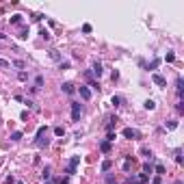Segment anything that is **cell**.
Instances as JSON below:
<instances>
[{
	"mask_svg": "<svg viewBox=\"0 0 184 184\" xmlns=\"http://www.w3.org/2000/svg\"><path fill=\"white\" fill-rule=\"evenodd\" d=\"M44 136H46V126H41L37 130V139H35V145L37 147H46L48 145V139H44Z\"/></svg>",
	"mask_w": 184,
	"mask_h": 184,
	"instance_id": "1",
	"label": "cell"
},
{
	"mask_svg": "<svg viewBox=\"0 0 184 184\" xmlns=\"http://www.w3.org/2000/svg\"><path fill=\"white\" fill-rule=\"evenodd\" d=\"M78 163H80V156H74V158L67 163V169H65V173H67V175H74V173H76Z\"/></svg>",
	"mask_w": 184,
	"mask_h": 184,
	"instance_id": "2",
	"label": "cell"
},
{
	"mask_svg": "<svg viewBox=\"0 0 184 184\" xmlns=\"http://www.w3.org/2000/svg\"><path fill=\"white\" fill-rule=\"evenodd\" d=\"M80 115H83V106H80L78 102H72V119L80 121Z\"/></svg>",
	"mask_w": 184,
	"mask_h": 184,
	"instance_id": "3",
	"label": "cell"
},
{
	"mask_svg": "<svg viewBox=\"0 0 184 184\" xmlns=\"http://www.w3.org/2000/svg\"><path fill=\"white\" fill-rule=\"evenodd\" d=\"M152 80H154V85H158V87H167V78L160 76V74H154V76H152Z\"/></svg>",
	"mask_w": 184,
	"mask_h": 184,
	"instance_id": "4",
	"label": "cell"
},
{
	"mask_svg": "<svg viewBox=\"0 0 184 184\" xmlns=\"http://www.w3.org/2000/svg\"><path fill=\"white\" fill-rule=\"evenodd\" d=\"M124 136H126V139H139V130H134V128H124Z\"/></svg>",
	"mask_w": 184,
	"mask_h": 184,
	"instance_id": "5",
	"label": "cell"
},
{
	"mask_svg": "<svg viewBox=\"0 0 184 184\" xmlns=\"http://www.w3.org/2000/svg\"><path fill=\"white\" fill-rule=\"evenodd\" d=\"M78 93H80V97H83V100H91V91H89V87H85V85H80V87H78Z\"/></svg>",
	"mask_w": 184,
	"mask_h": 184,
	"instance_id": "6",
	"label": "cell"
},
{
	"mask_svg": "<svg viewBox=\"0 0 184 184\" xmlns=\"http://www.w3.org/2000/svg\"><path fill=\"white\" fill-rule=\"evenodd\" d=\"M145 182H147V175L145 173H141L139 178H130V180H128V184H145Z\"/></svg>",
	"mask_w": 184,
	"mask_h": 184,
	"instance_id": "7",
	"label": "cell"
},
{
	"mask_svg": "<svg viewBox=\"0 0 184 184\" xmlns=\"http://www.w3.org/2000/svg\"><path fill=\"white\" fill-rule=\"evenodd\" d=\"M91 74H95L97 78L102 76V63H100V61H95V63H93V69H91Z\"/></svg>",
	"mask_w": 184,
	"mask_h": 184,
	"instance_id": "8",
	"label": "cell"
},
{
	"mask_svg": "<svg viewBox=\"0 0 184 184\" xmlns=\"http://www.w3.org/2000/svg\"><path fill=\"white\" fill-rule=\"evenodd\" d=\"M182 89H184V80H182V78H178V80H175V91H178V97H182Z\"/></svg>",
	"mask_w": 184,
	"mask_h": 184,
	"instance_id": "9",
	"label": "cell"
},
{
	"mask_svg": "<svg viewBox=\"0 0 184 184\" xmlns=\"http://www.w3.org/2000/svg\"><path fill=\"white\" fill-rule=\"evenodd\" d=\"M41 178H44L46 182H50V178H52V169H50V167H46L44 173H41Z\"/></svg>",
	"mask_w": 184,
	"mask_h": 184,
	"instance_id": "10",
	"label": "cell"
},
{
	"mask_svg": "<svg viewBox=\"0 0 184 184\" xmlns=\"http://www.w3.org/2000/svg\"><path fill=\"white\" fill-rule=\"evenodd\" d=\"M61 89H63L65 93H74V91H76V89H74V85H72V83H63V87H61Z\"/></svg>",
	"mask_w": 184,
	"mask_h": 184,
	"instance_id": "11",
	"label": "cell"
},
{
	"mask_svg": "<svg viewBox=\"0 0 184 184\" xmlns=\"http://www.w3.org/2000/svg\"><path fill=\"white\" fill-rule=\"evenodd\" d=\"M50 58L52 61H61V52L58 50H50Z\"/></svg>",
	"mask_w": 184,
	"mask_h": 184,
	"instance_id": "12",
	"label": "cell"
},
{
	"mask_svg": "<svg viewBox=\"0 0 184 184\" xmlns=\"http://www.w3.org/2000/svg\"><path fill=\"white\" fill-rule=\"evenodd\" d=\"M143 106H145L147 111H154V108H156V102H154V100H145V104H143Z\"/></svg>",
	"mask_w": 184,
	"mask_h": 184,
	"instance_id": "13",
	"label": "cell"
},
{
	"mask_svg": "<svg viewBox=\"0 0 184 184\" xmlns=\"http://www.w3.org/2000/svg\"><path fill=\"white\" fill-rule=\"evenodd\" d=\"M41 87H44V78L37 76V78H35V91H37V89H41Z\"/></svg>",
	"mask_w": 184,
	"mask_h": 184,
	"instance_id": "14",
	"label": "cell"
},
{
	"mask_svg": "<svg viewBox=\"0 0 184 184\" xmlns=\"http://www.w3.org/2000/svg\"><path fill=\"white\" fill-rule=\"evenodd\" d=\"M100 150H102V152H106V154H108V152H111V143H108V141L100 143Z\"/></svg>",
	"mask_w": 184,
	"mask_h": 184,
	"instance_id": "15",
	"label": "cell"
},
{
	"mask_svg": "<svg viewBox=\"0 0 184 184\" xmlns=\"http://www.w3.org/2000/svg\"><path fill=\"white\" fill-rule=\"evenodd\" d=\"M11 24L19 26V24H22V15H13V17H11Z\"/></svg>",
	"mask_w": 184,
	"mask_h": 184,
	"instance_id": "16",
	"label": "cell"
},
{
	"mask_svg": "<svg viewBox=\"0 0 184 184\" xmlns=\"http://www.w3.org/2000/svg\"><path fill=\"white\" fill-rule=\"evenodd\" d=\"M113 167V160H104V163H102V171H108Z\"/></svg>",
	"mask_w": 184,
	"mask_h": 184,
	"instance_id": "17",
	"label": "cell"
},
{
	"mask_svg": "<svg viewBox=\"0 0 184 184\" xmlns=\"http://www.w3.org/2000/svg\"><path fill=\"white\" fill-rule=\"evenodd\" d=\"M54 134H56V136H63L65 134V128L63 126H56V128H54Z\"/></svg>",
	"mask_w": 184,
	"mask_h": 184,
	"instance_id": "18",
	"label": "cell"
},
{
	"mask_svg": "<svg viewBox=\"0 0 184 184\" xmlns=\"http://www.w3.org/2000/svg\"><path fill=\"white\" fill-rule=\"evenodd\" d=\"M121 102H124V100H121V97H119V95H113V100H111V104H115V106H121Z\"/></svg>",
	"mask_w": 184,
	"mask_h": 184,
	"instance_id": "19",
	"label": "cell"
},
{
	"mask_svg": "<svg viewBox=\"0 0 184 184\" xmlns=\"http://www.w3.org/2000/svg\"><path fill=\"white\" fill-rule=\"evenodd\" d=\"M11 67V63L9 61H5V58H0V69H9Z\"/></svg>",
	"mask_w": 184,
	"mask_h": 184,
	"instance_id": "20",
	"label": "cell"
},
{
	"mask_svg": "<svg viewBox=\"0 0 184 184\" xmlns=\"http://www.w3.org/2000/svg\"><path fill=\"white\" fill-rule=\"evenodd\" d=\"M163 173H165V165H156V175L160 178Z\"/></svg>",
	"mask_w": 184,
	"mask_h": 184,
	"instance_id": "21",
	"label": "cell"
},
{
	"mask_svg": "<svg viewBox=\"0 0 184 184\" xmlns=\"http://www.w3.org/2000/svg\"><path fill=\"white\" fill-rule=\"evenodd\" d=\"M165 61H167V63H173V61H175V54H173V52H167Z\"/></svg>",
	"mask_w": 184,
	"mask_h": 184,
	"instance_id": "22",
	"label": "cell"
},
{
	"mask_svg": "<svg viewBox=\"0 0 184 184\" xmlns=\"http://www.w3.org/2000/svg\"><path fill=\"white\" fill-rule=\"evenodd\" d=\"M19 139H22V132H19V130H15L13 134H11V141H19Z\"/></svg>",
	"mask_w": 184,
	"mask_h": 184,
	"instance_id": "23",
	"label": "cell"
},
{
	"mask_svg": "<svg viewBox=\"0 0 184 184\" xmlns=\"http://www.w3.org/2000/svg\"><path fill=\"white\" fill-rule=\"evenodd\" d=\"M158 65H160V58H154V61H152V63H150V69H156V67H158Z\"/></svg>",
	"mask_w": 184,
	"mask_h": 184,
	"instance_id": "24",
	"label": "cell"
},
{
	"mask_svg": "<svg viewBox=\"0 0 184 184\" xmlns=\"http://www.w3.org/2000/svg\"><path fill=\"white\" fill-rule=\"evenodd\" d=\"M141 152H143V154H145V156H147V158H150V160H154V156H152V150H147V147H143V150H141Z\"/></svg>",
	"mask_w": 184,
	"mask_h": 184,
	"instance_id": "25",
	"label": "cell"
},
{
	"mask_svg": "<svg viewBox=\"0 0 184 184\" xmlns=\"http://www.w3.org/2000/svg\"><path fill=\"white\" fill-rule=\"evenodd\" d=\"M17 78L22 80V83H24V80H28V74H26V72H19V74H17Z\"/></svg>",
	"mask_w": 184,
	"mask_h": 184,
	"instance_id": "26",
	"label": "cell"
},
{
	"mask_svg": "<svg viewBox=\"0 0 184 184\" xmlns=\"http://www.w3.org/2000/svg\"><path fill=\"white\" fill-rule=\"evenodd\" d=\"M19 39H28V30H26V28L19 30Z\"/></svg>",
	"mask_w": 184,
	"mask_h": 184,
	"instance_id": "27",
	"label": "cell"
},
{
	"mask_svg": "<svg viewBox=\"0 0 184 184\" xmlns=\"http://www.w3.org/2000/svg\"><path fill=\"white\" fill-rule=\"evenodd\" d=\"M13 65H15L17 69H24V67H26V65H24V61H13Z\"/></svg>",
	"mask_w": 184,
	"mask_h": 184,
	"instance_id": "28",
	"label": "cell"
},
{
	"mask_svg": "<svg viewBox=\"0 0 184 184\" xmlns=\"http://www.w3.org/2000/svg\"><path fill=\"white\" fill-rule=\"evenodd\" d=\"M167 128H169V130H175V128H178V121H169V124H167Z\"/></svg>",
	"mask_w": 184,
	"mask_h": 184,
	"instance_id": "29",
	"label": "cell"
},
{
	"mask_svg": "<svg viewBox=\"0 0 184 184\" xmlns=\"http://www.w3.org/2000/svg\"><path fill=\"white\" fill-rule=\"evenodd\" d=\"M115 139H117V136H115V132H108V136H106V141H108V143H113Z\"/></svg>",
	"mask_w": 184,
	"mask_h": 184,
	"instance_id": "30",
	"label": "cell"
},
{
	"mask_svg": "<svg viewBox=\"0 0 184 184\" xmlns=\"http://www.w3.org/2000/svg\"><path fill=\"white\" fill-rule=\"evenodd\" d=\"M175 160H178V163H182V150H175Z\"/></svg>",
	"mask_w": 184,
	"mask_h": 184,
	"instance_id": "31",
	"label": "cell"
},
{
	"mask_svg": "<svg viewBox=\"0 0 184 184\" xmlns=\"http://www.w3.org/2000/svg\"><path fill=\"white\" fill-rule=\"evenodd\" d=\"M39 35H41V37H44V39H50V33H48V30H46V28H41V33H39Z\"/></svg>",
	"mask_w": 184,
	"mask_h": 184,
	"instance_id": "32",
	"label": "cell"
},
{
	"mask_svg": "<svg viewBox=\"0 0 184 184\" xmlns=\"http://www.w3.org/2000/svg\"><path fill=\"white\" fill-rule=\"evenodd\" d=\"M175 108H178V111H180V113H182V111H184V102H182V100H180V102H178V104H175Z\"/></svg>",
	"mask_w": 184,
	"mask_h": 184,
	"instance_id": "33",
	"label": "cell"
},
{
	"mask_svg": "<svg viewBox=\"0 0 184 184\" xmlns=\"http://www.w3.org/2000/svg\"><path fill=\"white\" fill-rule=\"evenodd\" d=\"M83 33H91V24H85L83 26Z\"/></svg>",
	"mask_w": 184,
	"mask_h": 184,
	"instance_id": "34",
	"label": "cell"
},
{
	"mask_svg": "<svg viewBox=\"0 0 184 184\" xmlns=\"http://www.w3.org/2000/svg\"><path fill=\"white\" fill-rule=\"evenodd\" d=\"M143 171H145V175L152 173V165H145V167H143Z\"/></svg>",
	"mask_w": 184,
	"mask_h": 184,
	"instance_id": "35",
	"label": "cell"
},
{
	"mask_svg": "<svg viewBox=\"0 0 184 184\" xmlns=\"http://www.w3.org/2000/svg\"><path fill=\"white\" fill-rule=\"evenodd\" d=\"M7 184H15V180L13 178H7Z\"/></svg>",
	"mask_w": 184,
	"mask_h": 184,
	"instance_id": "36",
	"label": "cell"
},
{
	"mask_svg": "<svg viewBox=\"0 0 184 184\" xmlns=\"http://www.w3.org/2000/svg\"><path fill=\"white\" fill-rule=\"evenodd\" d=\"M175 184H184V182H182V180H175Z\"/></svg>",
	"mask_w": 184,
	"mask_h": 184,
	"instance_id": "37",
	"label": "cell"
},
{
	"mask_svg": "<svg viewBox=\"0 0 184 184\" xmlns=\"http://www.w3.org/2000/svg\"><path fill=\"white\" fill-rule=\"evenodd\" d=\"M15 184H24V182H15Z\"/></svg>",
	"mask_w": 184,
	"mask_h": 184,
	"instance_id": "38",
	"label": "cell"
},
{
	"mask_svg": "<svg viewBox=\"0 0 184 184\" xmlns=\"http://www.w3.org/2000/svg\"><path fill=\"white\" fill-rule=\"evenodd\" d=\"M46 184H50V182H46Z\"/></svg>",
	"mask_w": 184,
	"mask_h": 184,
	"instance_id": "39",
	"label": "cell"
}]
</instances>
